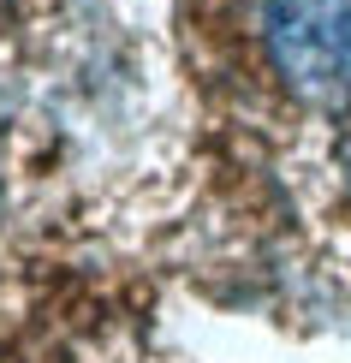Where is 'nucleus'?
I'll return each instance as SVG.
<instances>
[{"label":"nucleus","instance_id":"1","mask_svg":"<svg viewBox=\"0 0 351 363\" xmlns=\"http://www.w3.org/2000/svg\"><path fill=\"white\" fill-rule=\"evenodd\" d=\"M262 48L292 96L351 108V0H262Z\"/></svg>","mask_w":351,"mask_h":363}]
</instances>
